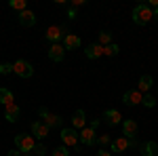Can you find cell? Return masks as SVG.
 <instances>
[{
	"mask_svg": "<svg viewBox=\"0 0 158 156\" xmlns=\"http://www.w3.org/2000/svg\"><path fill=\"white\" fill-rule=\"evenodd\" d=\"M154 19V11L148 4H137L133 9V23L135 25H146Z\"/></svg>",
	"mask_w": 158,
	"mask_h": 156,
	"instance_id": "1",
	"label": "cell"
},
{
	"mask_svg": "<svg viewBox=\"0 0 158 156\" xmlns=\"http://www.w3.org/2000/svg\"><path fill=\"white\" fill-rule=\"evenodd\" d=\"M15 145H17V150L21 152V154H30L32 150H34V145H36V141H34V135H23V133H19V135H15Z\"/></svg>",
	"mask_w": 158,
	"mask_h": 156,
	"instance_id": "2",
	"label": "cell"
},
{
	"mask_svg": "<svg viewBox=\"0 0 158 156\" xmlns=\"http://www.w3.org/2000/svg\"><path fill=\"white\" fill-rule=\"evenodd\" d=\"M38 116L42 118V122H44L49 129H59L61 124H63V118L57 116V114H51L47 108H38Z\"/></svg>",
	"mask_w": 158,
	"mask_h": 156,
	"instance_id": "3",
	"label": "cell"
},
{
	"mask_svg": "<svg viewBox=\"0 0 158 156\" xmlns=\"http://www.w3.org/2000/svg\"><path fill=\"white\" fill-rule=\"evenodd\" d=\"M61 141L63 145L74 148V152H78V141H80V133H76V129H61Z\"/></svg>",
	"mask_w": 158,
	"mask_h": 156,
	"instance_id": "4",
	"label": "cell"
},
{
	"mask_svg": "<svg viewBox=\"0 0 158 156\" xmlns=\"http://www.w3.org/2000/svg\"><path fill=\"white\" fill-rule=\"evenodd\" d=\"M13 74H17L19 78H30L32 74H34V68H32V63L25 59H17L13 63Z\"/></svg>",
	"mask_w": 158,
	"mask_h": 156,
	"instance_id": "5",
	"label": "cell"
},
{
	"mask_svg": "<svg viewBox=\"0 0 158 156\" xmlns=\"http://www.w3.org/2000/svg\"><path fill=\"white\" fill-rule=\"evenodd\" d=\"M141 91L139 89H131V91H124V95H122V101H124V106H137V103H141Z\"/></svg>",
	"mask_w": 158,
	"mask_h": 156,
	"instance_id": "6",
	"label": "cell"
},
{
	"mask_svg": "<svg viewBox=\"0 0 158 156\" xmlns=\"http://www.w3.org/2000/svg\"><path fill=\"white\" fill-rule=\"evenodd\" d=\"M63 32V27H59V25H51V27H47V32H44V38L49 40L51 44H57L61 40V36H65V34H61Z\"/></svg>",
	"mask_w": 158,
	"mask_h": 156,
	"instance_id": "7",
	"label": "cell"
},
{
	"mask_svg": "<svg viewBox=\"0 0 158 156\" xmlns=\"http://www.w3.org/2000/svg\"><path fill=\"white\" fill-rule=\"evenodd\" d=\"M4 118L9 120V122H17V120L21 118V108H19L17 103L4 106Z\"/></svg>",
	"mask_w": 158,
	"mask_h": 156,
	"instance_id": "8",
	"label": "cell"
},
{
	"mask_svg": "<svg viewBox=\"0 0 158 156\" xmlns=\"http://www.w3.org/2000/svg\"><path fill=\"white\" fill-rule=\"evenodd\" d=\"M49 127L42 122V120H36V122H32V135L36 137V139H44V137H49Z\"/></svg>",
	"mask_w": 158,
	"mask_h": 156,
	"instance_id": "9",
	"label": "cell"
},
{
	"mask_svg": "<svg viewBox=\"0 0 158 156\" xmlns=\"http://www.w3.org/2000/svg\"><path fill=\"white\" fill-rule=\"evenodd\" d=\"M137 122H135L133 118H129V120H124L122 122V135L127 137V139H133V137H137Z\"/></svg>",
	"mask_w": 158,
	"mask_h": 156,
	"instance_id": "10",
	"label": "cell"
},
{
	"mask_svg": "<svg viewBox=\"0 0 158 156\" xmlns=\"http://www.w3.org/2000/svg\"><path fill=\"white\" fill-rule=\"evenodd\" d=\"M63 57H65V47L63 44H51L49 48V59L51 61H63Z\"/></svg>",
	"mask_w": 158,
	"mask_h": 156,
	"instance_id": "11",
	"label": "cell"
},
{
	"mask_svg": "<svg viewBox=\"0 0 158 156\" xmlns=\"http://www.w3.org/2000/svg\"><path fill=\"white\" fill-rule=\"evenodd\" d=\"M103 120L108 122L110 127H116V124H122V116L118 110H106L103 112Z\"/></svg>",
	"mask_w": 158,
	"mask_h": 156,
	"instance_id": "12",
	"label": "cell"
},
{
	"mask_svg": "<svg viewBox=\"0 0 158 156\" xmlns=\"http://www.w3.org/2000/svg\"><path fill=\"white\" fill-rule=\"evenodd\" d=\"M80 144H85V145H93V144H97V137H95V129H91V127H85V129L80 131Z\"/></svg>",
	"mask_w": 158,
	"mask_h": 156,
	"instance_id": "13",
	"label": "cell"
},
{
	"mask_svg": "<svg viewBox=\"0 0 158 156\" xmlns=\"http://www.w3.org/2000/svg\"><path fill=\"white\" fill-rule=\"evenodd\" d=\"M85 55L89 57V59H99V57L103 55V47H101L99 42H91V44L86 47Z\"/></svg>",
	"mask_w": 158,
	"mask_h": 156,
	"instance_id": "14",
	"label": "cell"
},
{
	"mask_svg": "<svg viewBox=\"0 0 158 156\" xmlns=\"http://www.w3.org/2000/svg\"><path fill=\"white\" fill-rule=\"evenodd\" d=\"M19 23L23 25V27H34L36 25V15L25 9L23 13H19Z\"/></svg>",
	"mask_w": 158,
	"mask_h": 156,
	"instance_id": "15",
	"label": "cell"
},
{
	"mask_svg": "<svg viewBox=\"0 0 158 156\" xmlns=\"http://www.w3.org/2000/svg\"><path fill=\"white\" fill-rule=\"evenodd\" d=\"M86 127V114L85 110H76L72 116V129H85Z\"/></svg>",
	"mask_w": 158,
	"mask_h": 156,
	"instance_id": "16",
	"label": "cell"
},
{
	"mask_svg": "<svg viewBox=\"0 0 158 156\" xmlns=\"http://www.w3.org/2000/svg\"><path fill=\"white\" fill-rule=\"evenodd\" d=\"M110 148H112V152H124V150H129V148H131V141H129L124 135H120L118 139H114V141H112Z\"/></svg>",
	"mask_w": 158,
	"mask_h": 156,
	"instance_id": "17",
	"label": "cell"
},
{
	"mask_svg": "<svg viewBox=\"0 0 158 156\" xmlns=\"http://www.w3.org/2000/svg\"><path fill=\"white\" fill-rule=\"evenodd\" d=\"M63 47H65V51L78 48L80 47V38L76 36V34H65V36H63Z\"/></svg>",
	"mask_w": 158,
	"mask_h": 156,
	"instance_id": "18",
	"label": "cell"
},
{
	"mask_svg": "<svg viewBox=\"0 0 158 156\" xmlns=\"http://www.w3.org/2000/svg\"><path fill=\"white\" fill-rule=\"evenodd\" d=\"M0 103H2V106L15 103V95H13L11 89H6V86H0Z\"/></svg>",
	"mask_w": 158,
	"mask_h": 156,
	"instance_id": "19",
	"label": "cell"
},
{
	"mask_svg": "<svg viewBox=\"0 0 158 156\" xmlns=\"http://www.w3.org/2000/svg\"><path fill=\"white\" fill-rule=\"evenodd\" d=\"M141 154L143 156H158V144L156 141H146L141 145Z\"/></svg>",
	"mask_w": 158,
	"mask_h": 156,
	"instance_id": "20",
	"label": "cell"
},
{
	"mask_svg": "<svg viewBox=\"0 0 158 156\" xmlns=\"http://www.w3.org/2000/svg\"><path fill=\"white\" fill-rule=\"evenodd\" d=\"M152 84H154L152 76H150V74H143V76L139 78V91H141V93H148V91L152 89Z\"/></svg>",
	"mask_w": 158,
	"mask_h": 156,
	"instance_id": "21",
	"label": "cell"
},
{
	"mask_svg": "<svg viewBox=\"0 0 158 156\" xmlns=\"http://www.w3.org/2000/svg\"><path fill=\"white\" fill-rule=\"evenodd\" d=\"M97 42L101 44V47H108V44H112V32H99V36H97Z\"/></svg>",
	"mask_w": 158,
	"mask_h": 156,
	"instance_id": "22",
	"label": "cell"
},
{
	"mask_svg": "<svg viewBox=\"0 0 158 156\" xmlns=\"http://www.w3.org/2000/svg\"><path fill=\"white\" fill-rule=\"evenodd\" d=\"M118 51H120V47L112 42V44H108V47H103V55H108V57H116Z\"/></svg>",
	"mask_w": 158,
	"mask_h": 156,
	"instance_id": "23",
	"label": "cell"
},
{
	"mask_svg": "<svg viewBox=\"0 0 158 156\" xmlns=\"http://www.w3.org/2000/svg\"><path fill=\"white\" fill-rule=\"evenodd\" d=\"M141 103H143L146 108H154V106H156V97L150 95V93H146V95H143V99H141Z\"/></svg>",
	"mask_w": 158,
	"mask_h": 156,
	"instance_id": "24",
	"label": "cell"
},
{
	"mask_svg": "<svg viewBox=\"0 0 158 156\" xmlns=\"http://www.w3.org/2000/svg\"><path fill=\"white\" fill-rule=\"evenodd\" d=\"M25 0H11V9H15V11H19V13H23L25 11Z\"/></svg>",
	"mask_w": 158,
	"mask_h": 156,
	"instance_id": "25",
	"label": "cell"
},
{
	"mask_svg": "<svg viewBox=\"0 0 158 156\" xmlns=\"http://www.w3.org/2000/svg\"><path fill=\"white\" fill-rule=\"evenodd\" d=\"M30 154H34V156H47V148H44L42 144H36V145H34V150H32Z\"/></svg>",
	"mask_w": 158,
	"mask_h": 156,
	"instance_id": "26",
	"label": "cell"
},
{
	"mask_svg": "<svg viewBox=\"0 0 158 156\" xmlns=\"http://www.w3.org/2000/svg\"><path fill=\"white\" fill-rule=\"evenodd\" d=\"M97 144L101 145V148H108V145H112V139H110V135H99Z\"/></svg>",
	"mask_w": 158,
	"mask_h": 156,
	"instance_id": "27",
	"label": "cell"
},
{
	"mask_svg": "<svg viewBox=\"0 0 158 156\" xmlns=\"http://www.w3.org/2000/svg\"><path fill=\"white\" fill-rule=\"evenodd\" d=\"M51 156H70V152H68V148L65 145H59V148H55L53 150V154Z\"/></svg>",
	"mask_w": 158,
	"mask_h": 156,
	"instance_id": "28",
	"label": "cell"
},
{
	"mask_svg": "<svg viewBox=\"0 0 158 156\" xmlns=\"http://www.w3.org/2000/svg\"><path fill=\"white\" fill-rule=\"evenodd\" d=\"M13 72V63H0V74L6 76V74Z\"/></svg>",
	"mask_w": 158,
	"mask_h": 156,
	"instance_id": "29",
	"label": "cell"
},
{
	"mask_svg": "<svg viewBox=\"0 0 158 156\" xmlns=\"http://www.w3.org/2000/svg\"><path fill=\"white\" fill-rule=\"evenodd\" d=\"M76 17H78L76 9H74V6H70V9H68V19H76Z\"/></svg>",
	"mask_w": 158,
	"mask_h": 156,
	"instance_id": "30",
	"label": "cell"
},
{
	"mask_svg": "<svg viewBox=\"0 0 158 156\" xmlns=\"http://www.w3.org/2000/svg\"><path fill=\"white\" fill-rule=\"evenodd\" d=\"M97 156H112V152H108L106 148H101V150L97 152Z\"/></svg>",
	"mask_w": 158,
	"mask_h": 156,
	"instance_id": "31",
	"label": "cell"
},
{
	"mask_svg": "<svg viewBox=\"0 0 158 156\" xmlns=\"http://www.w3.org/2000/svg\"><path fill=\"white\" fill-rule=\"evenodd\" d=\"M85 4V0H72V6L76 9V6H82Z\"/></svg>",
	"mask_w": 158,
	"mask_h": 156,
	"instance_id": "32",
	"label": "cell"
},
{
	"mask_svg": "<svg viewBox=\"0 0 158 156\" xmlns=\"http://www.w3.org/2000/svg\"><path fill=\"white\" fill-rule=\"evenodd\" d=\"M6 156H23V154H21L19 150H11V152H9V154H6Z\"/></svg>",
	"mask_w": 158,
	"mask_h": 156,
	"instance_id": "33",
	"label": "cell"
},
{
	"mask_svg": "<svg viewBox=\"0 0 158 156\" xmlns=\"http://www.w3.org/2000/svg\"><path fill=\"white\" fill-rule=\"evenodd\" d=\"M97 127H99V120L95 118V120H93V122H91V129H97Z\"/></svg>",
	"mask_w": 158,
	"mask_h": 156,
	"instance_id": "34",
	"label": "cell"
},
{
	"mask_svg": "<svg viewBox=\"0 0 158 156\" xmlns=\"http://www.w3.org/2000/svg\"><path fill=\"white\" fill-rule=\"evenodd\" d=\"M154 19H158V9H154Z\"/></svg>",
	"mask_w": 158,
	"mask_h": 156,
	"instance_id": "35",
	"label": "cell"
},
{
	"mask_svg": "<svg viewBox=\"0 0 158 156\" xmlns=\"http://www.w3.org/2000/svg\"><path fill=\"white\" fill-rule=\"evenodd\" d=\"M47 156H49V154H47Z\"/></svg>",
	"mask_w": 158,
	"mask_h": 156,
	"instance_id": "36",
	"label": "cell"
},
{
	"mask_svg": "<svg viewBox=\"0 0 158 156\" xmlns=\"http://www.w3.org/2000/svg\"><path fill=\"white\" fill-rule=\"evenodd\" d=\"M27 156H30V154H27Z\"/></svg>",
	"mask_w": 158,
	"mask_h": 156,
	"instance_id": "37",
	"label": "cell"
}]
</instances>
